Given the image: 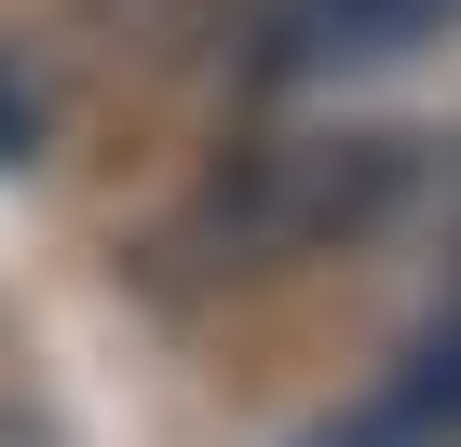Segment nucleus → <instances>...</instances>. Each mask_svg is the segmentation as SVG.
<instances>
[{
    "mask_svg": "<svg viewBox=\"0 0 461 447\" xmlns=\"http://www.w3.org/2000/svg\"><path fill=\"white\" fill-rule=\"evenodd\" d=\"M447 190H461V163H447Z\"/></svg>",
    "mask_w": 461,
    "mask_h": 447,
    "instance_id": "obj_4",
    "label": "nucleus"
},
{
    "mask_svg": "<svg viewBox=\"0 0 461 447\" xmlns=\"http://www.w3.org/2000/svg\"><path fill=\"white\" fill-rule=\"evenodd\" d=\"M299 447H461V285L407 326V353L353 393V407H326Z\"/></svg>",
    "mask_w": 461,
    "mask_h": 447,
    "instance_id": "obj_3",
    "label": "nucleus"
},
{
    "mask_svg": "<svg viewBox=\"0 0 461 447\" xmlns=\"http://www.w3.org/2000/svg\"><path fill=\"white\" fill-rule=\"evenodd\" d=\"M461 41V0H230V68L258 95H326Z\"/></svg>",
    "mask_w": 461,
    "mask_h": 447,
    "instance_id": "obj_2",
    "label": "nucleus"
},
{
    "mask_svg": "<svg viewBox=\"0 0 461 447\" xmlns=\"http://www.w3.org/2000/svg\"><path fill=\"white\" fill-rule=\"evenodd\" d=\"M420 136L393 122H299V136H258V149H230L190 203H176V231L163 258L217 272V285H245V272H299V258H339L366 231H393V217L420 203Z\"/></svg>",
    "mask_w": 461,
    "mask_h": 447,
    "instance_id": "obj_1",
    "label": "nucleus"
}]
</instances>
